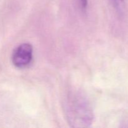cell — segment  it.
I'll return each instance as SVG.
<instances>
[{
    "mask_svg": "<svg viewBox=\"0 0 128 128\" xmlns=\"http://www.w3.org/2000/svg\"><path fill=\"white\" fill-rule=\"evenodd\" d=\"M66 104L68 119L73 127H88L92 123V110L83 96L72 94L69 96Z\"/></svg>",
    "mask_w": 128,
    "mask_h": 128,
    "instance_id": "obj_1",
    "label": "cell"
},
{
    "mask_svg": "<svg viewBox=\"0 0 128 128\" xmlns=\"http://www.w3.org/2000/svg\"><path fill=\"white\" fill-rule=\"evenodd\" d=\"M32 58V47L30 44L23 43L14 51L12 56L13 64L19 68H24L30 64Z\"/></svg>",
    "mask_w": 128,
    "mask_h": 128,
    "instance_id": "obj_2",
    "label": "cell"
},
{
    "mask_svg": "<svg viewBox=\"0 0 128 128\" xmlns=\"http://www.w3.org/2000/svg\"><path fill=\"white\" fill-rule=\"evenodd\" d=\"M110 1L118 14L122 16L124 14L126 8L124 0H110Z\"/></svg>",
    "mask_w": 128,
    "mask_h": 128,
    "instance_id": "obj_3",
    "label": "cell"
},
{
    "mask_svg": "<svg viewBox=\"0 0 128 128\" xmlns=\"http://www.w3.org/2000/svg\"><path fill=\"white\" fill-rule=\"evenodd\" d=\"M80 1V5H81V9H82L83 11L87 9L88 6V0H79Z\"/></svg>",
    "mask_w": 128,
    "mask_h": 128,
    "instance_id": "obj_4",
    "label": "cell"
}]
</instances>
